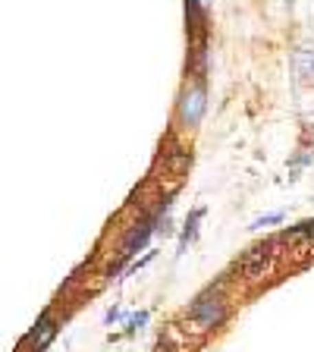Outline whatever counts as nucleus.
Masks as SVG:
<instances>
[{
    "label": "nucleus",
    "mask_w": 314,
    "mask_h": 352,
    "mask_svg": "<svg viewBox=\"0 0 314 352\" xmlns=\"http://www.w3.org/2000/svg\"><path fill=\"white\" fill-rule=\"evenodd\" d=\"M223 315H227L223 302H220V299H211V296H201V299L192 305V321H195L201 330L217 327V324L223 321Z\"/></svg>",
    "instance_id": "2"
},
{
    "label": "nucleus",
    "mask_w": 314,
    "mask_h": 352,
    "mask_svg": "<svg viewBox=\"0 0 314 352\" xmlns=\"http://www.w3.org/2000/svg\"><path fill=\"white\" fill-rule=\"evenodd\" d=\"M120 318V308H113V311H107V324H113Z\"/></svg>",
    "instance_id": "8"
},
{
    "label": "nucleus",
    "mask_w": 314,
    "mask_h": 352,
    "mask_svg": "<svg viewBox=\"0 0 314 352\" xmlns=\"http://www.w3.org/2000/svg\"><path fill=\"white\" fill-rule=\"evenodd\" d=\"M145 321H148V311H139V315H135V318L129 321V333H132V330H139Z\"/></svg>",
    "instance_id": "7"
},
{
    "label": "nucleus",
    "mask_w": 314,
    "mask_h": 352,
    "mask_svg": "<svg viewBox=\"0 0 314 352\" xmlns=\"http://www.w3.org/2000/svg\"><path fill=\"white\" fill-rule=\"evenodd\" d=\"M280 220H283V214H267V217H258L255 223H251V230H264V227H271V223H280Z\"/></svg>",
    "instance_id": "6"
},
{
    "label": "nucleus",
    "mask_w": 314,
    "mask_h": 352,
    "mask_svg": "<svg viewBox=\"0 0 314 352\" xmlns=\"http://www.w3.org/2000/svg\"><path fill=\"white\" fill-rule=\"evenodd\" d=\"M157 217H161V214H157ZM157 217H151V220H145V223H139V230H132L129 239H126V245H123V258H132L139 249H145V242L151 239V233L157 230V227H154V223H157Z\"/></svg>",
    "instance_id": "3"
},
{
    "label": "nucleus",
    "mask_w": 314,
    "mask_h": 352,
    "mask_svg": "<svg viewBox=\"0 0 314 352\" xmlns=\"http://www.w3.org/2000/svg\"><path fill=\"white\" fill-rule=\"evenodd\" d=\"M205 107H208V91H205V82H195L192 88L183 91V101H179V123L186 129H195L205 117Z\"/></svg>",
    "instance_id": "1"
},
{
    "label": "nucleus",
    "mask_w": 314,
    "mask_h": 352,
    "mask_svg": "<svg viewBox=\"0 0 314 352\" xmlns=\"http://www.w3.org/2000/svg\"><path fill=\"white\" fill-rule=\"evenodd\" d=\"M57 337V327H54V321H51V315H44L41 321L35 324V330H32L29 337H25V343L22 346H29V343H35V352H44L47 349V343Z\"/></svg>",
    "instance_id": "4"
},
{
    "label": "nucleus",
    "mask_w": 314,
    "mask_h": 352,
    "mask_svg": "<svg viewBox=\"0 0 314 352\" xmlns=\"http://www.w3.org/2000/svg\"><path fill=\"white\" fill-rule=\"evenodd\" d=\"M205 217V208H195L192 211V217L186 220V230H183V236H179V255H183L186 249H189V242L195 239V233H198V220Z\"/></svg>",
    "instance_id": "5"
}]
</instances>
